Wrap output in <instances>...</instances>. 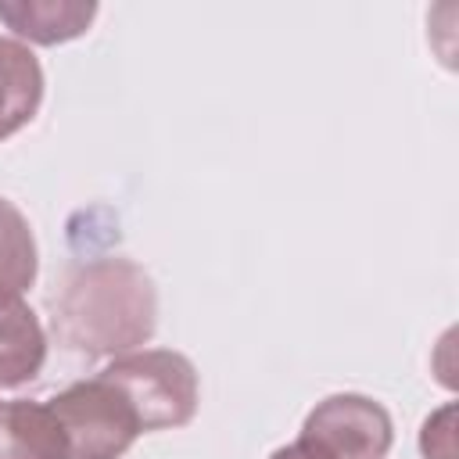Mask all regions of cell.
Wrapping results in <instances>:
<instances>
[{
  "label": "cell",
  "mask_w": 459,
  "mask_h": 459,
  "mask_svg": "<svg viewBox=\"0 0 459 459\" xmlns=\"http://www.w3.org/2000/svg\"><path fill=\"white\" fill-rule=\"evenodd\" d=\"M100 377L126 394L143 434L183 427L197 412V369L172 348L126 351L111 359Z\"/></svg>",
  "instance_id": "cell-2"
},
{
  "label": "cell",
  "mask_w": 459,
  "mask_h": 459,
  "mask_svg": "<svg viewBox=\"0 0 459 459\" xmlns=\"http://www.w3.org/2000/svg\"><path fill=\"white\" fill-rule=\"evenodd\" d=\"M36 265L39 258L29 219L18 212V204L0 197V290L22 294L25 287H32Z\"/></svg>",
  "instance_id": "cell-9"
},
{
  "label": "cell",
  "mask_w": 459,
  "mask_h": 459,
  "mask_svg": "<svg viewBox=\"0 0 459 459\" xmlns=\"http://www.w3.org/2000/svg\"><path fill=\"white\" fill-rule=\"evenodd\" d=\"M158 326V290L133 258L79 262L50 301L57 344L86 359L126 355L151 341Z\"/></svg>",
  "instance_id": "cell-1"
},
{
  "label": "cell",
  "mask_w": 459,
  "mask_h": 459,
  "mask_svg": "<svg viewBox=\"0 0 459 459\" xmlns=\"http://www.w3.org/2000/svg\"><path fill=\"white\" fill-rule=\"evenodd\" d=\"M391 437L394 427L380 402L366 394H330L305 416L298 445L316 459H384Z\"/></svg>",
  "instance_id": "cell-4"
},
{
  "label": "cell",
  "mask_w": 459,
  "mask_h": 459,
  "mask_svg": "<svg viewBox=\"0 0 459 459\" xmlns=\"http://www.w3.org/2000/svg\"><path fill=\"white\" fill-rule=\"evenodd\" d=\"M47 405L65 427L68 459H118L143 434L126 394L100 373L75 380Z\"/></svg>",
  "instance_id": "cell-3"
},
{
  "label": "cell",
  "mask_w": 459,
  "mask_h": 459,
  "mask_svg": "<svg viewBox=\"0 0 459 459\" xmlns=\"http://www.w3.org/2000/svg\"><path fill=\"white\" fill-rule=\"evenodd\" d=\"M423 455L427 459H455V448H452V409H441L434 420H427Z\"/></svg>",
  "instance_id": "cell-10"
},
{
  "label": "cell",
  "mask_w": 459,
  "mask_h": 459,
  "mask_svg": "<svg viewBox=\"0 0 459 459\" xmlns=\"http://www.w3.org/2000/svg\"><path fill=\"white\" fill-rule=\"evenodd\" d=\"M97 4H68V0H0V22L29 39V43H65L90 29Z\"/></svg>",
  "instance_id": "cell-8"
},
{
  "label": "cell",
  "mask_w": 459,
  "mask_h": 459,
  "mask_svg": "<svg viewBox=\"0 0 459 459\" xmlns=\"http://www.w3.org/2000/svg\"><path fill=\"white\" fill-rule=\"evenodd\" d=\"M47 362V333L14 290H0V387L32 380Z\"/></svg>",
  "instance_id": "cell-6"
},
{
  "label": "cell",
  "mask_w": 459,
  "mask_h": 459,
  "mask_svg": "<svg viewBox=\"0 0 459 459\" xmlns=\"http://www.w3.org/2000/svg\"><path fill=\"white\" fill-rule=\"evenodd\" d=\"M43 100V68L36 54L0 36V140L14 136L22 126H29Z\"/></svg>",
  "instance_id": "cell-7"
},
{
  "label": "cell",
  "mask_w": 459,
  "mask_h": 459,
  "mask_svg": "<svg viewBox=\"0 0 459 459\" xmlns=\"http://www.w3.org/2000/svg\"><path fill=\"white\" fill-rule=\"evenodd\" d=\"M0 459H68V437L47 402L11 398L0 405Z\"/></svg>",
  "instance_id": "cell-5"
}]
</instances>
